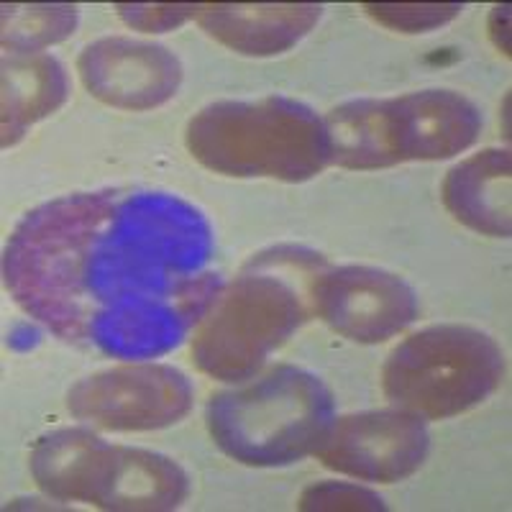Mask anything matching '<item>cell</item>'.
<instances>
[{
  "label": "cell",
  "mask_w": 512,
  "mask_h": 512,
  "mask_svg": "<svg viewBox=\"0 0 512 512\" xmlns=\"http://www.w3.org/2000/svg\"><path fill=\"white\" fill-rule=\"evenodd\" d=\"M213 254L208 218L177 195L75 192L13 228L3 277L57 338L141 361L177 349L213 308L223 290Z\"/></svg>",
  "instance_id": "1"
},
{
  "label": "cell",
  "mask_w": 512,
  "mask_h": 512,
  "mask_svg": "<svg viewBox=\"0 0 512 512\" xmlns=\"http://www.w3.org/2000/svg\"><path fill=\"white\" fill-rule=\"evenodd\" d=\"M187 149L203 167L228 177L313 180L331 164L326 121L300 100H218L190 118Z\"/></svg>",
  "instance_id": "2"
},
{
  "label": "cell",
  "mask_w": 512,
  "mask_h": 512,
  "mask_svg": "<svg viewBox=\"0 0 512 512\" xmlns=\"http://www.w3.org/2000/svg\"><path fill=\"white\" fill-rule=\"evenodd\" d=\"M210 438L246 466H287L315 454L336 420L323 379L292 364L216 395L205 410Z\"/></svg>",
  "instance_id": "3"
},
{
  "label": "cell",
  "mask_w": 512,
  "mask_h": 512,
  "mask_svg": "<svg viewBox=\"0 0 512 512\" xmlns=\"http://www.w3.org/2000/svg\"><path fill=\"white\" fill-rule=\"evenodd\" d=\"M326 131L333 164L382 169L456 157L479 139L482 113L454 90H418L338 105L326 116Z\"/></svg>",
  "instance_id": "4"
},
{
  "label": "cell",
  "mask_w": 512,
  "mask_h": 512,
  "mask_svg": "<svg viewBox=\"0 0 512 512\" xmlns=\"http://www.w3.org/2000/svg\"><path fill=\"white\" fill-rule=\"evenodd\" d=\"M290 259L292 249L259 254L223 287L192 338L200 372L221 382H244L308 320L310 285L300 290L285 277Z\"/></svg>",
  "instance_id": "5"
},
{
  "label": "cell",
  "mask_w": 512,
  "mask_h": 512,
  "mask_svg": "<svg viewBox=\"0 0 512 512\" xmlns=\"http://www.w3.org/2000/svg\"><path fill=\"white\" fill-rule=\"evenodd\" d=\"M502 374L505 356L495 338L472 326H431L392 351L382 387L397 408L443 420L487 400Z\"/></svg>",
  "instance_id": "6"
},
{
  "label": "cell",
  "mask_w": 512,
  "mask_h": 512,
  "mask_svg": "<svg viewBox=\"0 0 512 512\" xmlns=\"http://www.w3.org/2000/svg\"><path fill=\"white\" fill-rule=\"evenodd\" d=\"M192 382L167 364H126L85 377L67 395L77 420L105 431H159L192 408Z\"/></svg>",
  "instance_id": "7"
},
{
  "label": "cell",
  "mask_w": 512,
  "mask_h": 512,
  "mask_svg": "<svg viewBox=\"0 0 512 512\" xmlns=\"http://www.w3.org/2000/svg\"><path fill=\"white\" fill-rule=\"evenodd\" d=\"M310 303L336 333L356 344H379L418 318L408 282L377 267H323L310 280Z\"/></svg>",
  "instance_id": "8"
},
{
  "label": "cell",
  "mask_w": 512,
  "mask_h": 512,
  "mask_svg": "<svg viewBox=\"0 0 512 512\" xmlns=\"http://www.w3.org/2000/svg\"><path fill=\"white\" fill-rule=\"evenodd\" d=\"M431 436L423 418L408 410H369L333 420L315 456L323 466L361 482L392 484L423 466Z\"/></svg>",
  "instance_id": "9"
},
{
  "label": "cell",
  "mask_w": 512,
  "mask_h": 512,
  "mask_svg": "<svg viewBox=\"0 0 512 512\" xmlns=\"http://www.w3.org/2000/svg\"><path fill=\"white\" fill-rule=\"evenodd\" d=\"M85 88L113 108L149 111L180 90L182 64L167 47L134 39H100L80 57Z\"/></svg>",
  "instance_id": "10"
},
{
  "label": "cell",
  "mask_w": 512,
  "mask_h": 512,
  "mask_svg": "<svg viewBox=\"0 0 512 512\" xmlns=\"http://www.w3.org/2000/svg\"><path fill=\"white\" fill-rule=\"evenodd\" d=\"M123 446H111L85 428H62L31 451V474L49 497L111 510Z\"/></svg>",
  "instance_id": "11"
},
{
  "label": "cell",
  "mask_w": 512,
  "mask_h": 512,
  "mask_svg": "<svg viewBox=\"0 0 512 512\" xmlns=\"http://www.w3.org/2000/svg\"><path fill=\"white\" fill-rule=\"evenodd\" d=\"M323 16L313 3H208L198 24L223 47L246 57H274L310 34Z\"/></svg>",
  "instance_id": "12"
},
{
  "label": "cell",
  "mask_w": 512,
  "mask_h": 512,
  "mask_svg": "<svg viewBox=\"0 0 512 512\" xmlns=\"http://www.w3.org/2000/svg\"><path fill=\"white\" fill-rule=\"evenodd\" d=\"M512 159L507 149H484L456 164L443 182V203L464 226L510 239Z\"/></svg>",
  "instance_id": "13"
},
{
  "label": "cell",
  "mask_w": 512,
  "mask_h": 512,
  "mask_svg": "<svg viewBox=\"0 0 512 512\" xmlns=\"http://www.w3.org/2000/svg\"><path fill=\"white\" fill-rule=\"evenodd\" d=\"M70 82L62 62L49 54L3 59V146L16 144L36 121L67 100Z\"/></svg>",
  "instance_id": "14"
},
{
  "label": "cell",
  "mask_w": 512,
  "mask_h": 512,
  "mask_svg": "<svg viewBox=\"0 0 512 512\" xmlns=\"http://www.w3.org/2000/svg\"><path fill=\"white\" fill-rule=\"evenodd\" d=\"M77 29L75 6H3V49L34 54L64 41Z\"/></svg>",
  "instance_id": "15"
},
{
  "label": "cell",
  "mask_w": 512,
  "mask_h": 512,
  "mask_svg": "<svg viewBox=\"0 0 512 512\" xmlns=\"http://www.w3.org/2000/svg\"><path fill=\"white\" fill-rule=\"evenodd\" d=\"M364 11L387 29L425 34L454 21L464 8L459 3H364Z\"/></svg>",
  "instance_id": "16"
},
{
  "label": "cell",
  "mask_w": 512,
  "mask_h": 512,
  "mask_svg": "<svg viewBox=\"0 0 512 512\" xmlns=\"http://www.w3.org/2000/svg\"><path fill=\"white\" fill-rule=\"evenodd\" d=\"M300 510H384L382 497L372 489L349 482H320L303 492Z\"/></svg>",
  "instance_id": "17"
},
{
  "label": "cell",
  "mask_w": 512,
  "mask_h": 512,
  "mask_svg": "<svg viewBox=\"0 0 512 512\" xmlns=\"http://www.w3.org/2000/svg\"><path fill=\"white\" fill-rule=\"evenodd\" d=\"M118 16L131 29L146 31V34H162V31L177 29L190 18H198L200 6L192 3H136V6H116Z\"/></svg>",
  "instance_id": "18"
},
{
  "label": "cell",
  "mask_w": 512,
  "mask_h": 512,
  "mask_svg": "<svg viewBox=\"0 0 512 512\" xmlns=\"http://www.w3.org/2000/svg\"><path fill=\"white\" fill-rule=\"evenodd\" d=\"M489 31H492V39H495L497 49H500L505 57H510V6H497L489 18Z\"/></svg>",
  "instance_id": "19"
}]
</instances>
